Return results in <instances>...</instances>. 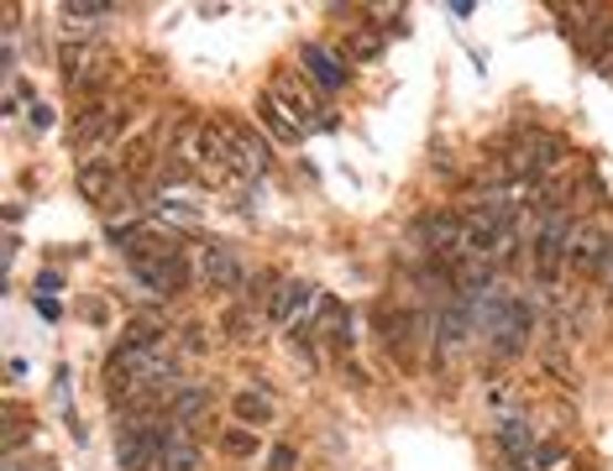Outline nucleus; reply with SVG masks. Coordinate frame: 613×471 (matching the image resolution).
<instances>
[{
  "instance_id": "22",
  "label": "nucleus",
  "mask_w": 613,
  "mask_h": 471,
  "mask_svg": "<svg viewBox=\"0 0 613 471\" xmlns=\"http://www.w3.org/2000/svg\"><path fill=\"white\" fill-rule=\"evenodd\" d=\"M220 451L237 456V461H247V456H258V430H247V425H237V430L220 435Z\"/></svg>"
},
{
  "instance_id": "7",
  "label": "nucleus",
  "mask_w": 613,
  "mask_h": 471,
  "mask_svg": "<svg viewBox=\"0 0 613 471\" xmlns=\"http://www.w3.org/2000/svg\"><path fill=\"white\" fill-rule=\"evenodd\" d=\"M409 241H419V252L436 257H461V216L456 210H430L409 226Z\"/></svg>"
},
{
  "instance_id": "17",
  "label": "nucleus",
  "mask_w": 613,
  "mask_h": 471,
  "mask_svg": "<svg viewBox=\"0 0 613 471\" xmlns=\"http://www.w3.org/2000/svg\"><path fill=\"white\" fill-rule=\"evenodd\" d=\"M199 467H205V456H199V446L189 440V430H168L158 471H199Z\"/></svg>"
},
{
  "instance_id": "2",
  "label": "nucleus",
  "mask_w": 613,
  "mask_h": 471,
  "mask_svg": "<svg viewBox=\"0 0 613 471\" xmlns=\"http://www.w3.org/2000/svg\"><path fill=\"white\" fill-rule=\"evenodd\" d=\"M268 90H273V95L294 111L299 126H310V132H331V126H336V116H331V111H325V105L304 90V69H278Z\"/></svg>"
},
{
  "instance_id": "13",
  "label": "nucleus",
  "mask_w": 613,
  "mask_h": 471,
  "mask_svg": "<svg viewBox=\"0 0 613 471\" xmlns=\"http://www.w3.org/2000/svg\"><path fill=\"white\" fill-rule=\"evenodd\" d=\"M555 163H561V142L551 132H524L515 142V168H524V174H551Z\"/></svg>"
},
{
  "instance_id": "3",
  "label": "nucleus",
  "mask_w": 613,
  "mask_h": 471,
  "mask_svg": "<svg viewBox=\"0 0 613 471\" xmlns=\"http://www.w3.org/2000/svg\"><path fill=\"white\" fill-rule=\"evenodd\" d=\"M163 446H168V430L147 425V419H132L116 440V461L121 471H153L163 461Z\"/></svg>"
},
{
  "instance_id": "1",
  "label": "nucleus",
  "mask_w": 613,
  "mask_h": 471,
  "mask_svg": "<svg viewBox=\"0 0 613 471\" xmlns=\"http://www.w3.org/2000/svg\"><path fill=\"white\" fill-rule=\"evenodd\" d=\"M377 341L388 346L398 367H415L419 356H425V341H430V320L419 310H388L377 320Z\"/></svg>"
},
{
  "instance_id": "27",
  "label": "nucleus",
  "mask_w": 613,
  "mask_h": 471,
  "mask_svg": "<svg viewBox=\"0 0 613 471\" xmlns=\"http://www.w3.org/2000/svg\"><path fill=\"white\" fill-rule=\"evenodd\" d=\"M6 471H21V467H17V461H11V467H6Z\"/></svg>"
},
{
  "instance_id": "18",
  "label": "nucleus",
  "mask_w": 613,
  "mask_h": 471,
  "mask_svg": "<svg viewBox=\"0 0 613 471\" xmlns=\"http://www.w3.org/2000/svg\"><path fill=\"white\" fill-rule=\"evenodd\" d=\"M231 414H237V425H247V430H262V425H273L278 409H273V398L268 393H237V404H231Z\"/></svg>"
},
{
  "instance_id": "24",
  "label": "nucleus",
  "mask_w": 613,
  "mask_h": 471,
  "mask_svg": "<svg viewBox=\"0 0 613 471\" xmlns=\"http://www.w3.org/2000/svg\"><path fill=\"white\" fill-rule=\"evenodd\" d=\"M294 467H299L294 446H278V451H268V471H294Z\"/></svg>"
},
{
  "instance_id": "4",
  "label": "nucleus",
  "mask_w": 613,
  "mask_h": 471,
  "mask_svg": "<svg viewBox=\"0 0 613 471\" xmlns=\"http://www.w3.org/2000/svg\"><path fill=\"white\" fill-rule=\"evenodd\" d=\"M195 278L205 289H216V294H237L241 283H247V268H241V257L226 241H205L195 252Z\"/></svg>"
},
{
  "instance_id": "14",
  "label": "nucleus",
  "mask_w": 613,
  "mask_h": 471,
  "mask_svg": "<svg viewBox=\"0 0 613 471\" xmlns=\"http://www.w3.org/2000/svg\"><path fill=\"white\" fill-rule=\"evenodd\" d=\"M258 121L268 126V137L289 142V147H294V142L304 137V126H299V116L289 111V105H283V100L273 95V90H262V95H258Z\"/></svg>"
},
{
  "instance_id": "25",
  "label": "nucleus",
  "mask_w": 613,
  "mask_h": 471,
  "mask_svg": "<svg viewBox=\"0 0 613 471\" xmlns=\"http://www.w3.org/2000/svg\"><path fill=\"white\" fill-rule=\"evenodd\" d=\"M598 283H603V294L613 299V241H609V252H603V268H598Z\"/></svg>"
},
{
  "instance_id": "8",
  "label": "nucleus",
  "mask_w": 613,
  "mask_h": 471,
  "mask_svg": "<svg viewBox=\"0 0 613 471\" xmlns=\"http://www.w3.org/2000/svg\"><path fill=\"white\" fill-rule=\"evenodd\" d=\"M530 331H534V314H530V304L524 299H509V294H498L493 299V346L503 356H515L524 341H530Z\"/></svg>"
},
{
  "instance_id": "6",
  "label": "nucleus",
  "mask_w": 613,
  "mask_h": 471,
  "mask_svg": "<svg viewBox=\"0 0 613 471\" xmlns=\"http://www.w3.org/2000/svg\"><path fill=\"white\" fill-rule=\"evenodd\" d=\"M226 126V174L237 178H262L268 174V147L252 126H241V121H220Z\"/></svg>"
},
{
  "instance_id": "23",
  "label": "nucleus",
  "mask_w": 613,
  "mask_h": 471,
  "mask_svg": "<svg viewBox=\"0 0 613 471\" xmlns=\"http://www.w3.org/2000/svg\"><path fill=\"white\" fill-rule=\"evenodd\" d=\"M346 53H352V59H377V53H383V32H377V27H356Z\"/></svg>"
},
{
  "instance_id": "5",
  "label": "nucleus",
  "mask_w": 613,
  "mask_h": 471,
  "mask_svg": "<svg viewBox=\"0 0 613 471\" xmlns=\"http://www.w3.org/2000/svg\"><path fill=\"white\" fill-rule=\"evenodd\" d=\"M572 236H576V220L567 216L561 205H546V210H540V226H534V268H540V273H555V262L567 257Z\"/></svg>"
},
{
  "instance_id": "12",
  "label": "nucleus",
  "mask_w": 613,
  "mask_h": 471,
  "mask_svg": "<svg viewBox=\"0 0 613 471\" xmlns=\"http://www.w3.org/2000/svg\"><path fill=\"white\" fill-rule=\"evenodd\" d=\"M315 304V289L304 283V278H283L268 299V314H273V325H304V314Z\"/></svg>"
},
{
  "instance_id": "21",
  "label": "nucleus",
  "mask_w": 613,
  "mask_h": 471,
  "mask_svg": "<svg viewBox=\"0 0 613 471\" xmlns=\"http://www.w3.org/2000/svg\"><path fill=\"white\" fill-rule=\"evenodd\" d=\"M163 325L158 320H132L126 325V335H121V346H137V352H163Z\"/></svg>"
},
{
  "instance_id": "15",
  "label": "nucleus",
  "mask_w": 613,
  "mask_h": 471,
  "mask_svg": "<svg viewBox=\"0 0 613 471\" xmlns=\"http://www.w3.org/2000/svg\"><path fill=\"white\" fill-rule=\"evenodd\" d=\"M603 252H609V236L598 231V226H576L572 236V247H567V262H572L576 273H593L603 268Z\"/></svg>"
},
{
  "instance_id": "19",
  "label": "nucleus",
  "mask_w": 613,
  "mask_h": 471,
  "mask_svg": "<svg viewBox=\"0 0 613 471\" xmlns=\"http://www.w3.org/2000/svg\"><path fill=\"white\" fill-rule=\"evenodd\" d=\"M205 409H210V393L205 388H178L174 404H168V419H174V430H189Z\"/></svg>"
},
{
  "instance_id": "11",
  "label": "nucleus",
  "mask_w": 613,
  "mask_h": 471,
  "mask_svg": "<svg viewBox=\"0 0 613 471\" xmlns=\"http://www.w3.org/2000/svg\"><path fill=\"white\" fill-rule=\"evenodd\" d=\"M132 273H137V283H147L153 294H184L189 289V262H184V252L163 257V262H132Z\"/></svg>"
},
{
  "instance_id": "10",
  "label": "nucleus",
  "mask_w": 613,
  "mask_h": 471,
  "mask_svg": "<svg viewBox=\"0 0 613 471\" xmlns=\"http://www.w3.org/2000/svg\"><path fill=\"white\" fill-rule=\"evenodd\" d=\"M299 69H304L310 84H320V90H346V84H352L346 53H331V48H320V42H310V48L299 53Z\"/></svg>"
},
{
  "instance_id": "9",
  "label": "nucleus",
  "mask_w": 613,
  "mask_h": 471,
  "mask_svg": "<svg viewBox=\"0 0 613 471\" xmlns=\"http://www.w3.org/2000/svg\"><path fill=\"white\" fill-rule=\"evenodd\" d=\"M74 184H80V199L84 205H111V199L121 195V168L111 163V157H84L80 174H74Z\"/></svg>"
},
{
  "instance_id": "16",
  "label": "nucleus",
  "mask_w": 613,
  "mask_h": 471,
  "mask_svg": "<svg viewBox=\"0 0 613 471\" xmlns=\"http://www.w3.org/2000/svg\"><path fill=\"white\" fill-rule=\"evenodd\" d=\"M111 132H121L116 105H111V100H90V105H80V116H74V142H95V137H111Z\"/></svg>"
},
{
  "instance_id": "26",
  "label": "nucleus",
  "mask_w": 613,
  "mask_h": 471,
  "mask_svg": "<svg viewBox=\"0 0 613 471\" xmlns=\"http://www.w3.org/2000/svg\"><path fill=\"white\" fill-rule=\"evenodd\" d=\"M48 105H38V100H32V111H27V126H32V132H48Z\"/></svg>"
},
{
  "instance_id": "20",
  "label": "nucleus",
  "mask_w": 613,
  "mask_h": 471,
  "mask_svg": "<svg viewBox=\"0 0 613 471\" xmlns=\"http://www.w3.org/2000/svg\"><path fill=\"white\" fill-rule=\"evenodd\" d=\"M320 341H325V346H346V341H352V331H346V310H341L336 299H331V304H320Z\"/></svg>"
}]
</instances>
